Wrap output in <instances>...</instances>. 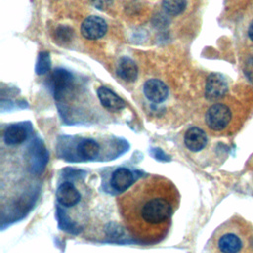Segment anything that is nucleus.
Returning <instances> with one entry per match:
<instances>
[{
	"instance_id": "obj_1",
	"label": "nucleus",
	"mask_w": 253,
	"mask_h": 253,
	"mask_svg": "<svg viewBox=\"0 0 253 253\" xmlns=\"http://www.w3.org/2000/svg\"><path fill=\"white\" fill-rule=\"evenodd\" d=\"M117 203L129 234L139 242L153 244L167 235L179 193L167 178L151 175L137 181Z\"/></svg>"
},
{
	"instance_id": "obj_2",
	"label": "nucleus",
	"mask_w": 253,
	"mask_h": 253,
	"mask_svg": "<svg viewBox=\"0 0 253 253\" xmlns=\"http://www.w3.org/2000/svg\"><path fill=\"white\" fill-rule=\"evenodd\" d=\"M231 111L223 104H214L211 106L205 116V121L207 126L214 130L220 131L224 129L231 121Z\"/></svg>"
},
{
	"instance_id": "obj_3",
	"label": "nucleus",
	"mask_w": 253,
	"mask_h": 253,
	"mask_svg": "<svg viewBox=\"0 0 253 253\" xmlns=\"http://www.w3.org/2000/svg\"><path fill=\"white\" fill-rule=\"evenodd\" d=\"M228 90V83L220 73H211L206 81L205 95L209 100H216L223 97Z\"/></svg>"
},
{
	"instance_id": "obj_4",
	"label": "nucleus",
	"mask_w": 253,
	"mask_h": 253,
	"mask_svg": "<svg viewBox=\"0 0 253 253\" xmlns=\"http://www.w3.org/2000/svg\"><path fill=\"white\" fill-rule=\"evenodd\" d=\"M107 33L105 20L98 16L87 17L81 25V34L88 40H98Z\"/></svg>"
},
{
	"instance_id": "obj_5",
	"label": "nucleus",
	"mask_w": 253,
	"mask_h": 253,
	"mask_svg": "<svg viewBox=\"0 0 253 253\" xmlns=\"http://www.w3.org/2000/svg\"><path fill=\"white\" fill-rule=\"evenodd\" d=\"M145 97L153 103H161L168 96V87L159 79H149L143 85Z\"/></svg>"
},
{
	"instance_id": "obj_6",
	"label": "nucleus",
	"mask_w": 253,
	"mask_h": 253,
	"mask_svg": "<svg viewBox=\"0 0 253 253\" xmlns=\"http://www.w3.org/2000/svg\"><path fill=\"white\" fill-rule=\"evenodd\" d=\"M97 94L102 106L108 111L118 112L126 107L125 101L107 87L101 86L97 90Z\"/></svg>"
},
{
	"instance_id": "obj_7",
	"label": "nucleus",
	"mask_w": 253,
	"mask_h": 253,
	"mask_svg": "<svg viewBox=\"0 0 253 253\" xmlns=\"http://www.w3.org/2000/svg\"><path fill=\"white\" fill-rule=\"evenodd\" d=\"M207 141L208 138L206 132L198 126L190 127L184 135V142L186 147L193 152L202 150L206 146Z\"/></svg>"
},
{
	"instance_id": "obj_8",
	"label": "nucleus",
	"mask_w": 253,
	"mask_h": 253,
	"mask_svg": "<svg viewBox=\"0 0 253 253\" xmlns=\"http://www.w3.org/2000/svg\"><path fill=\"white\" fill-rule=\"evenodd\" d=\"M56 199L64 207H73L80 201V193L73 184L64 182L56 190Z\"/></svg>"
},
{
	"instance_id": "obj_9",
	"label": "nucleus",
	"mask_w": 253,
	"mask_h": 253,
	"mask_svg": "<svg viewBox=\"0 0 253 253\" xmlns=\"http://www.w3.org/2000/svg\"><path fill=\"white\" fill-rule=\"evenodd\" d=\"M117 74L126 82H133L136 80L138 74L137 65L127 56L121 57L117 65Z\"/></svg>"
},
{
	"instance_id": "obj_10",
	"label": "nucleus",
	"mask_w": 253,
	"mask_h": 253,
	"mask_svg": "<svg viewBox=\"0 0 253 253\" xmlns=\"http://www.w3.org/2000/svg\"><path fill=\"white\" fill-rule=\"evenodd\" d=\"M216 245L221 253H237L242 248V241L236 234L225 232L218 237Z\"/></svg>"
},
{
	"instance_id": "obj_11",
	"label": "nucleus",
	"mask_w": 253,
	"mask_h": 253,
	"mask_svg": "<svg viewBox=\"0 0 253 253\" xmlns=\"http://www.w3.org/2000/svg\"><path fill=\"white\" fill-rule=\"evenodd\" d=\"M72 81V75L61 68L55 69L50 76V84L54 91V95H61L70 86Z\"/></svg>"
},
{
	"instance_id": "obj_12",
	"label": "nucleus",
	"mask_w": 253,
	"mask_h": 253,
	"mask_svg": "<svg viewBox=\"0 0 253 253\" xmlns=\"http://www.w3.org/2000/svg\"><path fill=\"white\" fill-rule=\"evenodd\" d=\"M133 183L132 173L126 168H119L113 172L111 177L112 187L120 192L127 190Z\"/></svg>"
},
{
	"instance_id": "obj_13",
	"label": "nucleus",
	"mask_w": 253,
	"mask_h": 253,
	"mask_svg": "<svg viewBox=\"0 0 253 253\" xmlns=\"http://www.w3.org/2000/svg\"><path fill=\"white\" fill-rule=\"evenodd\" d=\"M28 131L22 125H11L4 131V140L8 145H17L26 140Z\"/></svg>"
},
{
	"instance_id": "obj_14",
	"label": "nucleus",
	"mask_w": 253,
	"mask_h": 253,
	"mask_svg": "<svg viewBox=\"0 0 253 253\" xmlns=\"http://www.w3.org/2000/svg\"><path fill=\"white\" fill-rule=\"evenodd\" d=\"M100 151V145L97 141L91 138L83 139L79 142L77 146L78 154L85 159L95 158Z\"/></svg>"
},
{
	"instance_id": "obj_15",
	"label": "nucleus",
	"mask_w": 253,
	"mask_h": 253,
	"mask_svg": "<svg viewBox=\"0 0 253 253\" xmlns=\"http://www.w3.org/2000/svg\"><path fill=\"white\" fill-rule=\"evenodd\" d=\"M187 6V0H163L162 7L166 13L177 16L184 12Z\"/></svg>"
},
{
	"instance_id": "obj_16",
	"label": "nucleus",
	"mask_w": 253,
	"mask_h": 253,
	"mask_svg": "<svg viewBox=\"0 0 253 253\" xmlns=\"http://www.w3.org/2000/svg\"><path fill=\"white\" fill-rule=\"evenodd\" d=\"M72 35H73L72 29H70L67 26H60L55 31L56 41L61 43H65L69 42L72 39Z\"/></svg>"
},
{
	"instance_id": "obj_17",
	"label": "nucleus",
	"mask_w": 253,
	"mask_h": 253,
	"mask_svg": "<svg viewBox=\"0 0 253 253\" xmlns=\"http://www.w3.org/2000/svg\"><path fill=\"white\" fill-rule=\"evenodd\" d=\"M50 63H49V56L48 53L43 51L39 54V59L37 63V73L38 74H43L49 69Z\"/></svg>"
},
{
	"instance_id": "obj_18",
	"label": "nucleus",
	"mask_w": 253,
	"mask_h": 253,
	"mask_svg": "<svg viewBox=\"0 0 253 253\" xmlns=\"http://www.w3.org/2000/svg\"><path fill=\"white\" fill-rule=\"evenodd\" d=\"M243 71L245 76L247 77V79L253 83V56L249 57L245 63H244V67H243Z\"/></svg>"
},
{
	"instance_id": "obj_19",
	"label": "nucleus",
	"mask_w": 253,
	"mask_h": 253,
	"mask_svg": "<svg viewBox=\"0 0 253 253\" xmlns=\"http://www.w3.org/2000/svg\"><path fill=\"white\" fill-rule=\"evenodd\" d=\"M91 2L97 9L106 10L112 5L113 0H91Z\"/></svg>"
},
{
	"instance_id": "obj_20",
	"label": "nucleus",
	"mask_w": 253,
	"mask_h": 253,
	"mask_svg": "<svg viewBox=\"0 0 253 253\" xmlns=\"http://www.w3.org/2000/svg\"><path fill=\"white\" fill-rule=\"evenodd\" d=\"M248 37H249V39L253 42V20L251 21V23H250V25H249V27H248Z\"/></svg>"
}]
</instances>
